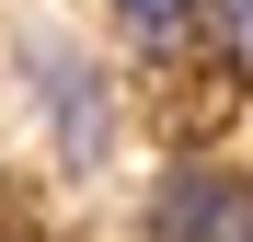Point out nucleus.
Here are the masks:
<instances>
[{
  "label": "nucleus",
  "instance_id": "1",
  "mask_svg": "<svg viewBox=\"0 0 253 242\" xmlns=\"http://www.w3.org/2000/svg\"><path fill=\"white\" fill-rule=\"evenodd\" d=\"M12 81H23L35 127H46V150L69 161V173L115 161V139H126V104H115V69L81 47V35H46V23H35L23 47H12Z\"/></svg>",
  "mask_w": 253,
  "mask_h": 242
},
{
  "label": "nucleus",
  "instance_id": "2",
  "mask_svg": "<svg viewBox=\"0 0 253 242\" xmlns=\"http://www.w3.org/2000/svg\"><path fill=\"white\" fill-rule=\"evenodd\" d=\"M150 242H253V173L230 161H173L150 185Z\"/></svg>",
  "mask_w": 253,
  "mask_h": 242
},
{
  "label": "nucleus",
  "instance_id": "3",
  "mask_svg": "<svg viewBox=\"0 0 253 242\" xmlns=\"http://www.w3.org/2000/svg\"><path fill=\"white\" fill-rule=\"evenodd\" d=\"M104 12H115V47L150 58V69H173L184 47H207V0H104Z\"/></svg>",
  "mask_w": 253,
  "mask_h": 242
},
{
  "label": "nucleus",
  "instance_id": "4",
  "mask_svg": "<svg viewBox=\"0 0 253 242\" xmlns=\"http://www.w3.org/2000/svg\"><path fill=\"white\" fill-rule=\"evenodd\" d=\"M207 47L230 81H253V0H207Z\"/></svg>",
  "mask_w": 253,
  "mask_h": 242
}]
</instances>
